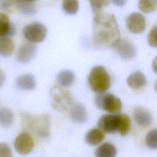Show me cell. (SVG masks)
<instances>
[{
    "mask_svg": "<svg viewBox=\"0 0 157 157\" xmlns=\"http://www.w3.org/2000/svg\"><path fill=\"white\" fill-rule=\"evenodd\" d=\"M93 40L102 47H114L121 39L120 32L113 15L101 12L95 14L93 23Z\"/></svg>",
    "mask_w": 157,
    "mask_h": 157,
    "instance_id": "cell-1",
    "label": "cell"
},
{
    "mask_svg": "<svg viewBox=\"0 0 157 157\" xmlns=\"http://www.w3.org/2000/svg\"><path fill=\"white\" fill-rule=\"evenodd\" d=\"M90 88L96 93L105 92L110 86V77L106 69L102 66L94 67L88 77Z\"/></svg>",
    "mask_w": 157,
    "mask_h": 157,
    "instance_id": "cell-2",
    "label": "cell"
},
{
    "mask_svg": "<svg viewBox=\"0 0 157 157\" xmlns=\"http://www.w3.org/2000/svg\"><path fill=\"white\" fill-rule=\"evenodd\" d=\"M24 125L33 131L37 136L46 137L50 135V118L47 114L31 116L24 113L23 115Z\"/></svg>",
    "mask_w": 157,
    "mask_h": 157,
    "instance_id": "cell-3",
    "label": "cell"
},
{
    "mask_svg": "<svg viewBox=\"0 0 157 157\" xmlns=\"http://www.w3.org/2000/svg\"><path fill=\"white\" fill-rule=\"evenodd\" d=\"M50 98L52 107L56 110L64 112L72 105V98L68 90L59 86H53L50 89Z\"/></svg>",
    "mask_w": 157,
    "mask_h": 157,
    "instance_id": "cell-4",
    "label": "cell"
},
{
    "mask_svg": "<svg viewBox=\"0 0 157 157\" xmlns=\"http://www.w3.org/2000/svg\"><path fill=\"white\" fill-rule=\"evenodd\" d=\"M95 104L99 109L111 113H118L122 109L121 100L110 93H99L95 98Z\"/></svg>",
    "mask_w": 157,
    "mask_h": 157,
    "instance_id": "cell-5",
    "label": "cell"
},
{
    "mask_svg": "<svg viewBox=\"0 0 157 157\" xmlns=\"http://www.w3.org/2000/svg\"><path fill=\"white\" fill-rule=\"evenodd\" d=\"M47 28L42 23L33 22L26 25L23 29L25 37L31 43H39L47 36Z\"/></svg>",
    "mask_w": 157,
    "mask_h": 157,
    "instance_id": "cell-6",
    "label": "cell"
},
{
    "mask_svg": "<svg viewBox=\"0 0 157 157\" xmlns=\"http://www.w3.org/2000/svg\"><path fill=\"white\" fill-rule=\"evenodd\" d=\"M14 147L18 154L26 155L30 153L34 147L33 138L28 132L21 133L15 140Z\"/></svg>",
    "mask_w": 157,
    "mask_h": 157,
    "instance_id": "cell-7",
    "label": "cell"
},
{
    "mask_svg": "<svg viewBox=\"0 0 157 157\" xmlns=\"http://www.w3.org/2000/svg\"><path fill=\"white\" fill-rule=\"evenodd\" d=\"M118 124L119 114L104 115L99 118L98 121L99 128L106 133H114L117 132Z\"/></svg>",
    "mask_w": 157,
    "mask_h": 157,
    "instance_id": "cell-8",
    "label": "cell"
},
{
    "mask_svg": "<svg viewBox=\"0 0 157 157\" xmlns=\"http://www.w3.org/2000/svg\"><path fill=\"white\" fill-rule=\"evenodd\" d=\"M126 24L128 30L134 34L143 33L146 28L145 17L138 12L130 14L126 18Z\"/></svg>",
    "mask_w": 157,
    "mask_h": 157,
    "instance_id": "cell-9",
    "label": "cell"
},
{
    "mask_svg": "<svg viewBox=\"0 0 157 157\" xmlns=\"http://www.w3.org/2000/svg\"><path fill=\"white\" fill-rule=\"evenodd\" d=\"M113 47L120 57L124 60L132 59L136 55V47L126 40L121 39Z\"/></svg>",
    "mask_w": 157,
    "mask_h": 157,
    "instance_id": "cell-10",
    "label": "cell"
},
{
    "mask_svg": "<svg viewBox=\"0 0 157 157\" xmlns=\"http://www.w3.org/2000/svg\"><path fill=\"white\" fill-rule=\"evenodd\" d=\"M37 50L36 46L32 44L26 43L21 45L17 52V61L21 64L29 63L35 57Z\"/></svg>",
    "mask_w": 157,
    "mask_h": 157,
    "instance_id": "cell-11",
    "label": "cell"
},
{
    "mask_svg": "<svg viewBox=\"0 0 157 157\" xmlns=\"http://www.w3.org/2000/svg\"><path fill=\"white\" fill-rule=\"evenodd\" d=\"M132 117L135 122L143 128L149 126L152 123V117L150 113L142 107H137L134 109Z\"/></svg>",
    "mask_w": 157,
    "mask_h": 157,
    "instance_id": "cell-12",
    "label": "cell"
},
{
    "mask_svg": "<svg viewBox=\"0 0 157 157\" xmlns=\"http://www.w3.org/2000/svg\"><path fill=\"white\" fill-rule=\"evenodd\" d=\"M126 82L130 88L134 90H139L145 86L147 79L142 72L137 71L130 74L127 78Z\"/></svg>",
    "mask_w": 157,
    "mask_h": 157,
    "instance_id": "cell-13",
    "label": "cell"
},
{
    "mask_svg": "<svg viewBox=\"0 0 157 157\" xmlns=\"http://www.w3.org/2000/svg\"><path fill=\"white\" fill-rule=\"evenodd\" d=\"M17 86L23 90L31 91L36 86V79L33 75L26 74L20 76L16 81Z\"/></svg>",
    "mask_w": 157,
    "mask_h": 157,
    "instance_id": "cell-14",
    "label": "cell"
},
{
    "mask_svg": "<svg viewBox=\"0 0 157 157\" xmlns=\"http://www.w3.org/2000/svg\"><path fill=\"white\" fill-rule=\"evenodd\" d=\"M70 115L72 120L77 123H83L87 120L86 110L81 104L78 103L72 105Z\"/></svg>",
    "mask_w": 157,
    "mask_h": 157,
    "instance_id": "cell-15",
    "label": "cell"
},
{
    "mask_svg": "<svg viewBox=\"0 0 157 157\" xmlns=\"http://www.w3.org/2000/svg\"><path fill=\"white\" fill-rule=\"evenodd\" d=\"M104 132L99 128H93L88 131L85 135L86 142L92 146L99 144L104 139Z\"/></svg>",
    "mask_w": 157,
    "mask_h": 157,
    "instance_id": "cell-16",
    "label": "cell"
},
{
    "mask_svg": "<svg viewBox=\"0 0 157 157\" xmlns=\"http://www.w3.org/2000/svg\"><path fill=\"white\" fill-rule=\"evenodd\" d=\"M15 44L8 36L0 37V54L4 57H9L14 52Z\"/></svg>",
    "mask_w": 157,
    "mask_h": 157,
    "instance_id": "cell-17",
    "label": "cell"
},
{
    "mask_svg": "<svg viewBox=\"0 0 157 157\" xmlns=\"http://www.w3.org/2000/svg\"><path fill=\"white\" fill-rule=\"evenodd\" d=\"M15 33V28L10 23L9 17L2 13H0V37H10Z\"/></svg>",
    "mask_w": 157,
    "mask_h": 157,
    "instance_id": "cell-18",
    "label": "cell"
},
{
    "mask_svg": "<svg viewBox=\"0 0 157 157\" xmlns=\"http://www.w3.org/2000/svg\"><path fill=\"white\" fill-rule=\"evenodd\" d=\"M58 84L63 87L71 86L75 80V74L70 70H63L60 71L56 77Z\"/></svg>",
    "mask_w": 157,
    "mask_h": 157,
    "instance_id": "cell-19",
    "label": "cell"
},
{
    "mask_svg": "<svg viewBox=\"0 0 157 157\" xmlns=\"http://www.w3.org/2000/svg\"><path fill=\"white\" fill-rule=\"evenodd\" d=\"M117 148L112 144L107 142L99 146L95 151L96 157H115Z\"/></svg>",
    "mask_w": 157,
    "mask_h": 157,
    "instance_id": "cell-20",
    "label": "cell"
},
{
    "mask_svg": "<svg viewBox=\"0 0 157 157\" xmlns=\"http://www.w3.org/2000/svg\"><path fill=\"white\" fill-rule=\"evenodd\" d=\"M13 121V113L12 111L6 107L0 109V126L3 128L10 127Z\"/></svg>",
    "mask_w": 157,
    "mask_h": 157,
    "instance_id": "cell-21",
    "label": "cell"
},
{
    "mask_svg": "<svg viewBox=\"0 0 157 157\" xmlns=\"http://www.w3.org/2000/svg\"><path fill=\"white\" fill-rule=\"evenodd\" d=\"M131 128V120L126 114H119V124L117 132L121 136H126Z\"/></svg>",
    "mask_w": 157,
    "mask_h": 157,
    "instance_id": "cell-22",
    "label": "cell"
},
{
    "mask_svg": "<svg viewBox=\"0 0 157 157\" xmlns=\"http://www.w3.org/2000/svg\"><path fill=\"white\" fill-rule=\"evenodd\" d=\"M138 7L143 13H151L157 9V0H139Z\"/></svg>",
    "mask_w": 157,
    "mask_h": 157,
    "instance_id": "cell-23",
    "label": "cell"
},
{
    "mask_svg": "<svg viewBox=\"0 0 157 157\" xmlns=\"http://www.w3.org/2000/svg\"><path fill=\"white\" fill-rule=\"evenodd\" d=\"M15 2L21 13L27 15H31L35 13L36 8L32 2L24 0H15Z\"/></svg>",
    "mask_w": 157,
    "mask_h": 157,
    "instance_id": "cell-24",
    "label": "cell"
},
{
    "mask_svg": "<svg viewBox=\"0 0 157 157\" xmlns=\"http://www.w3.org/2000/svg\"><path fill=\"white\" fill-rule=\"evenodd\" d=\"M62 5L64 12L70 15L76 13L78 10V0H63Z\"/></svg>",
    "mask_w": 157,
    "mask_h": 157,
    "instance_id": "cell-25",
    "label": "cell"
},
{
    "mask_svg": "<svg viewBox=\"0 0 157 157\" xmlns=\"http://www.w3.org/2000/svg\"><path fill=\"white\" fill-rule=\"evenodd\" d=\"M145 142L148 148L157 149V128L153 129L147 133Z\"/></svg>",
    "mask_w": 157,
    "mask_h": 157,
    "instance_id": "cell-26",
    "label": "cell"
},
{
    "mask_svg": "<svg viewBox=\"0 0 157 157\" xmlns=\"http://www.w3.org/2000/svg\"><path fill=\"white\" fill-rule=\"evenodd\" d=\"M90 2L91 9L95 13L101 12L102 7L107 6L110 2L109 0H88Z\"/></svg>",
    "mask_w": 157,
    "mask_h": 157,
    "instance_id": "cell-27",
    "label": "cell"
},
{
    "mask_svg": "<svg viewBox=\"0 0 157 157\" xmlns=\"http://www.w3.org/2000/svg\"><path fill=\"white\" fill-rule=\"evenodd\" d=\"M148 45L153 48H157V26H155L149 31L147 36Z\"/></svg>",
    "mask_w": 157,
    "mask_h": 157,
    "instance_id": "cell-28",
    "label": "cell"
},
{
    "mask_svg": "<svg viewBox=\"0 0 157 157\" xmlns=\"http://www.w3.org/2000/svg\"><path fill=\"white\" fill-rule=\"evenodd\" d=\"M0 157H12V152L6 143H0Z\"/></svg>",
    "mask_w": 157,
    "mask_h": 157,
    "instance_id": "cell-29",
    "label": "cell"
},
{
    "mask_svg": "<svg viewBox=\"0 0 157 157\" xmlns=\"http://www.w3.org/2000/svg\"><path fill=\"white\" fill-rule=\"evenodd\" d=\"M112 3L118 7L123 6L126 3L127 0H111Z\"/></svg>",
    "mask_w": 157,
    "mask_h": 157,
    "instance_id": "cell-30",
    "label": "cell"
},
{
    "mask_svg": "<svg viewBox=\"0 0 157 157\" xmlns=\"http://www.w3.org/2000/svg\"><path fill=\"white\" fill-rule=\"evenodd\" d=\"M5 81V74L2 70L0 68V88L4 84V82Z\"/></svg>",
    "mask_w": 157,
    "mask_h": 157,
    "instance_id": "cell-31",
    "label": "cell"
},
{
    "mask_svg": "<svg viewBox=\"0 0 157 157\" xmlns=\"http://www.w3.org/2000/svg\"><path fill=\"white\" fill-rule=\"evenodd\" d=\"M152 69H153V71L156 74H157V56H156L153 59V62H152Z\"/></svg>",
    "mask_w": 157,
    "mask_h": 157,
    "instance_id": "cell-32",
    "label": "cell"
},
{
    "mask_svg": "<svg viewBox=\"0 0 157 157\" xmlns=\"http://www.w3.org/2000/svg\"><path fill=\"white\" fill-rule=\"evenodd\" d=\"M155 89L156 91L157 92V81H156V83L155 85Z\"/></svg>",
    "mask_w": 157,
    "mask_h": 157,
    "instance_id": "cell-33",
    "label": "cell"
},
{
    "mask_svg": "<svg viewBox=\"0 0 157 157\" xmlns=\"http://www.w3.org/2000/svg\"><path fill=\"white\" fill-rule=\"evenodd\" d=\"M24 1H28V2H33L35 1L36 0H24Z\"/></svg>",
    "mask_w": 157,
    "mask_h": 157,
    "instance_id": "cell-34",
    "label": "cell"
}]
</instances>
